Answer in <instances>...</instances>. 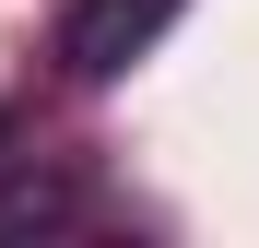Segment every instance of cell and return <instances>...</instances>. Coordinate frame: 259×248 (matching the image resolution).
<instances>
[{"instance_id": "6da1fadb", "label": "cell", "mask_w": 259, "mask_h": 248, "mask_svg": "<svg viewBox=\"0 0 259 248\" xmlns=\"http://www.w3.org/2000/svg\"><path fill=\"white\" fill-rule=\"evenodd\" d=\"M165 24H177V0H71V24H59V59H71V83H118V71L142 59Z\"/></svg>"}, {"instance_id": "7a4b0ae2", "label": "cell", "mask_w": 259, "mask_h": 248, "mask_svg": "<svg viewBox=\"0 0 259 248\" xmlns=\"http://www.w3.org/2000/svg\"><path fill=\"white\" fill-rule=\"evenodd\" d=\"M71 213H82L71 178H0V236H48V225H71Z\"/></svg>"}]
</instances>
